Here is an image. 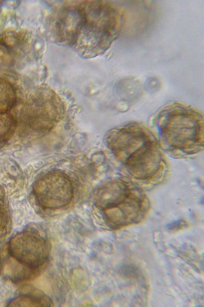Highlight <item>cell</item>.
<instances>
[{
    "mask_svg": "<svg viewBox=\"0 0 204 307\" xmlns=\"http://www.w3.org/2000/svg\"><path fill=\"white\" fill-rule=\"evenodd\" d=\"M84 17V8H70L62 11L56 22L58 35L63 41L75 43Z\"/></svg>",
    "mask_w": 204,
    "mask_h": 307,
    "instance_id": "52a82bcc",
    "label": "cell"
},
{
    "mask_svg": "<svg viewBox=\"0 0 204 307\" xmlns=\"http://www.w3.org/2000/svg\"><path fill=\"white\" fill-rule=\"evenodd\" d=\"M105 142L133 178L150 181L164 169L162 153L155 138L142 125L130 123L111 129Z\"/></svg>",
    "mask_w": 204,
    "mask_h": 307,
    "instance_id": "6da1fadb",
    "label": "cell"
},
{
    "mask_svg": "<svg viewBox=\"0 0 204 307\" xmlns=\"http://www.w3.org/2000/svg\"><path fill=\"white\" fill-rule=\"evenodd\" d=\"M16 103V94L14 86L0 78V113H8Z\"/></svg>",
    "mask_w": 204,
    "mask_h": 307,
    "instance_id": "9c48e42d",
    "label": "cell"
},
{
    "mask_svg": "<svg viewBox=\"0 0 204 307\" xmlns=\"http://www.w3.org/2000/svg\"><path fill=\"white\" fill-rule=\"evenodd\" d=\"M9 221V210L4 193L0 187V237L6 233Z\"/></svg>",
    "mask_w": 204,
    "mask_h": 307,
    "instance_id": "30bf717a",
    "label": "cell"
},
{
    "mask_svg": "<svg viewBox=\"0 0 204 307\" xmlns=\"http://www.w3.org/2000/svg\"><path fill=\"white\" fill-rule=\"evenodd\" d=\"M146 198L138 188L116 206L103 211L104 219L111 227L118 228L141 219L147 207Z\"/></svg>",
    "mask_w": 204,
    "mask_h": 307,
    "instance_id": "8992f818",
    "label": "cell"
},
{
    "mask_svg": "<svg viewBox=\"0 0 204 307\" xmlns=\"http://www.w3.org/2000/svg\"><path fill=\"white\" fill-rule=\"evenodd\" d=\"M184 225V222H176L175 223H173L170 225V226L169 227V228H170V229H173V228H174L175 227L176 228H179L181 227H182Z\"/></svg>",
    "mask_w": 204,
    "mask_h": 307,
    "instance_id": "8fae6325",
    "label": "cell"
},
{
    "mask_svg": "<svg viewBox=\"0 0 204 307\" xmlns=\"http://www.w3.org/2000/svg\"><path fill=\"white\" fill-rule=\"evenodd\" d=\"M86 6L76 42L80 39L83 55L93 57L105 52L118 37L122 16L114 6L102 1L89 2Z\"/></svg>",
    "mask_w": 204,
    "mask_h": 307,
    "instance_id": "3957f363",
    "label": "cell"
},
{
    "mask_svg": "<svg viewBox=\"0 0 204 307\" xmlns=\"http://www.w3.org/2000/svg\"><path fill=\"white\" fill-rule=\"evenodd\" d=\"M52 300L37 289H28L19 293L9 301L8 306H51Z\"/></svg>",
    "mask_w": 204,
    "mask_h": 307,
    "instance_id": "ba28073f",
    "label": "cell"
},
{
    "mask_svg": "<svg viewBox=\"0 0 204 307\" xmlns=\"http://www.w3.org/2000/svg\"><path fill=\"white\" fill-rule=\"evenodd\" d=\"M32 191L37 204L46 209H58L71 202L73 189L71 181L64 172L48 171L34 182Z\"/></svg>",
    "mask_w": 204,
    "mask_h": 307,
    "instance_id": "5b68a950",
    "label": "cell"
},
{
    "mask_svg": "<svg viewBox=\"0 0 204 307\" xmlns=\"http://www.w3.org/2000/svg\"><path fill=\"white\" fill-rule=\"evenodd\" d=\"M50 245L38 230L28 228L12 235L8 241L7 254L20 265L38 272L47 261Z\"/></svg>",
    "mask_w": 204,
    "mask_h": 307,
    "instance_id": "277c9868",
    "label": "cell"
},
{
    "mask_svg": "<svg viewBox=\"0 0 204 307\" xmlns=\"http://www.w3.org/2000/svg\"><path fill=\"white\" fill-rule=\"evenodd\" d=\"M163 147L178 156L199 152L203 146V119L200 113L186 105L171 103L161 108L156 117Z\"/></svg>",
    "mask_w": 204,
    "mask_h": 307,
    "instance_id": "7a4b0ae2",
    "label": "cell"
}]
</instances>
